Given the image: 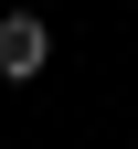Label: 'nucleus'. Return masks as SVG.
Instances as JSON below:
<instances>
[{"mask_svg": "<svg viewBox=\"0 0 138 149\" xmlns=\"http://www.w3.org/2000/svg\"><path fill=\"white\" fill-rule=\"evenodd\" d=\"M53 64V22L43 11H0V85H32Z\"/></svg>", "mask_w": 138, "mask_h": 149, "instance_id": "1", "label": "nucleus"}]
</instances>
